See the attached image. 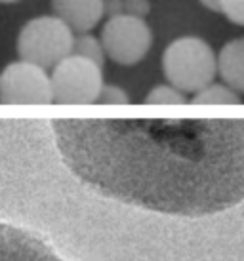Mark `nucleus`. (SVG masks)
<instances>
[{
  "label": "nucleus",
  "mask_w": 244,
  "mask_h": 261,
  "mask_svg": "<svg viewBox=\"0 0 244 261\" xmlns=\"http://www.w3.org/2000/svg\"><path fill=\"white\" fill-rule=\"evenodd\" d=\"M52 128L67 168L116 202L204 218L244 200V118H58Z\"/></svg>",
  "instance_id": "nucleus-1"
},
{
  "label": "nucleus",
  "mask_w": 244,
  "mask_h": 261,
  "mask_svg": "<svg viewBox=\"0 0 244 261\" xmlns=\"http://www.w3.org/2000/svg\"><path fill=\"white\" fill-rule=\"evenodd\" d=\"M162 71L168 84L194 95L212 84L217 74V54L199 37H180L166 46Z\"/></svg>",
  "instance_id": "nucleus-2"
},
{
  "label": "nucleus",
  "mask_w": 244,
  "mask_h": 261,
  "mask_svg": "<svg viewBox=\"0 0 244 261\" xmlns=\"http://www.w3.org/2000/svg\"><path fill=\"white\" fill-rule=\"evenodd\" d=\"M75 31L58 15H38L17 35V54L31 63L52 69L75 51Z\"/></svg>",
  "instance_id": "nucleus-3"
},
{
  "label": "nucleus",
  "mask_w": 244,
  "mask_h": 261,
  "mask_svg": "<svg viewBox=\"0 0 244 261\" xmlns=\"http://www.w3.org/2000/svg\"><path fill=\"white\" fill-rule=\"evenodd\" d=\"M50 79L56 103H97L105 88L103 65L77 54L52 67Z\"/></svg>",
  "instance_id": "nucleus-4"
},
{
  "label": "nucleus",
  "mask_w": 244,
  "mask_h": 261,
  "mask_svg": "<svg viewBox=\"0 0 244 261\" xmlns=\"http://www.w3.org/2000/svg\"><path fill=\"white\" fill-rule=\"evenodd\" d=\"M100 38L105 56L126 67L139 63L153 46V31L147 21L143 17L128 14L109 17Z\"/></svg>",
  "instance_id": "nucleus-5"
},
{
  "label": "nucleus",
  "mask_w": 244,
  "mask_h": 261,
  "mask_svg": "<svg viewBox=\"0 0 244 261\" xmlns=\"http://www.w3.org/2000/svg\"><path fill=\"white\" fill-rule=\"evenodd\" d=\"M0 101L44 105L54 101L48 69L19 59L8 63L0 73Z\"/></svg>",
  "instance_id": "nucleus-6"
},
{
  "label": "nucleus",
  "mask_w": 244,
  "mask_h": 261,
  "mask_svg": "<svg viewBox=\"0 0 244 261\" xmlns=\"http://www.w3.org/2000/svg\"><path fill=\"white\" fill-rule=\"evenodd\" d=\"M0 261H67L38 234L0 223Z\"/></svg>",
  "instance_id": "nucleus-7"
},
{
  "label": "nucleus",
  "mask_w": 244,
  "mask_h": 261,
  "mask_svg": "<svg viewBox=\"0 0 244 261\" xmlns=\"http://www.w3.org/2000/svg\"><path fill=\"white\" fill-rule=\"evenodd\" d=\"M54 15H58L75 33H90L105 15V0H52Z\"/></svg>",
  "instance_id": "nucleus-8"
},
{
  "label": "nucleus",
  "mask_w": 244,
  "mask_h": 261,
  "mask_svg": "<svg viewBox=\"0 0 244 261\" xmlns=\"http://www.w3.org/2000/svg\"><path fill=\"white\" fill-rule=\"evenodd\" d=\"M217 74L223 84L244 95V38H235L217 54Z\"/></svg>",
  "instance_id": "nucleus-9"
},
{
  "label": "nucleus",
  "mask_w": 244,
  "mask_h": 261,
  "mask_svg": "<svg viewBox=\"0 0 244 261\" xmlns=\"http://www.w3.org/2000/svg\"><path fill=\"white\" fill-rule=\"evenodd\" d=\"M193 103L197 105H237L240 103V95L223 82L222 84L212 82L193 95Z\"/></svg>",
  "instance_id": "nucleus-10"
},
{
  "label": "nucleus",
  "mask_w": 244,
  "mask_h": 261,
  "mask_svg": "<svg viewBox=\"0 0 244 261\" xmlns=\"http://www.w3.org/2000/svg\"><path fill=\"white\" fill-rule=\"evenodd\" d=\"M72 54L82 56V58L86 59H92V61L100 63V65H103V61L107 58L105 50H103V44H101V38L93 37L90 33H82V35L75 38V51Z\"/></svg>",
  "instance_id": "nucleus-11"
},
{
  "label": "nucleus",
  "mask_w": 244,
  "mask_h": 261,
  "mask_svg": "<svg viewBox=\"0 0 244 261\" xmlns=\"http://www.w3.org/2000/svg\"><path fill=\"white\" fill-rule=\"evenodd\" d=\"M145 103H155V105H178V103H187V94L178 90L172 84H158L145 95Z\"/></svg>",
  "instance_id": "nucleus-12"
},
{
  "label": "nucleus",
  "mask_w": 244,
  "mask_h": 261,
  "mask_svg": "<svg viewBox=\"0 0 244 261\" xmlns=\"http://www.w3.org/2000/svg\"><path fill=\"white\" fill-rule=\"evenodd\" d=\"M219 14L231 23L244 27V0H219Z\"/></svg>",
  "instance_id": "nucleus-13"
},
{
  "label": "nucleus",
  "mask_w": 244,
  "mask_h": 261,
  "mask_svg": "<svg viewBox=\"0 0 244 261\" xmlns=\"http://www.w3.org/2000/svg\"><path fill=\"white\" fill-rule=\"evenodd\" d=\"M130 97L128 94L118 86H107L103 88V92L100 95V103H128Z\"/></svg>",
  "instance_id": "nucleus-14"
},
{
  "label": "nucleus",
  "mask_w": 244,
  "mask_h": 261,
  "mask_svg": "<svg viewBox=\"0 0 244 261\" xmlns=\"http://www.w3.org/2000/svg\"><path fill=\"white\" fill-rule=\"evenodd\" d=\"M149 12H151V2L149 0H124V14L145 19Z\"/></svg>",
  "instance_id": "nucleus-15"
},
{
  "label": "nucleus",
  "mask_w": 244,
  "mask_h": 261,
  "mask_svg": "<svg viewBox=\"0 0 244 261\" xmlns=\"http://www.w3.org/2000/svg\"><path fill=\"white\" fill-rule=\"evenodd\" d=\"M105 14L109 17L124 14V0H105Z\"/></svg>",
  "instance_id": "nucleus-16"
},
{
  "label": "nucleus",
  "mask_w": 244,
  "mask_h": 261,
  "mask_svg": "<svg viewBox=\"0 0 244 261\" xmlns=\"http://www.w3.org/2000/svg\"><path fill=\"white\" fill-rule=\"evenodd\" d=\"M201 4L212 12H219V0H201Z\"/></svg>",
  "instance_id": "nucleus-17"
},
{
  "label": "nucleus",
  "mask_w": 244,
  "mask_h": 261,
  "mask_svg": "<svg viewBox=\"0 0 244 261\" xmlns=\"http://www.w3.org/2000/svg\"><path fill=\"white\" fill-rule=\"evenodd\" d=\"M15 2H19V0H0V4H15Z\"/></svg>",
  "instance_id": "nucleus-18"
}]
</instances>
